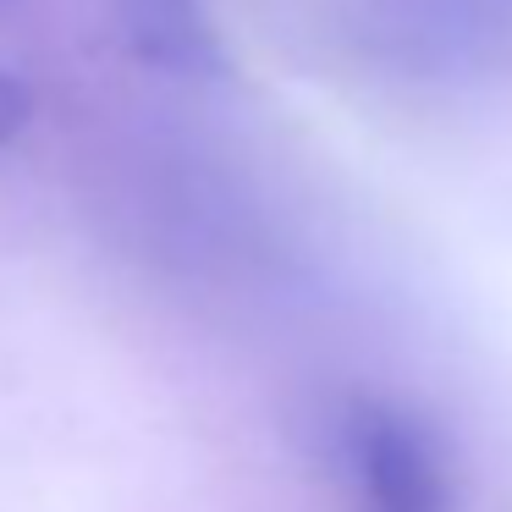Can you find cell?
<instances>
[{"label": "cell", "instance_id": "cell-1", "mask_svg": "<svg viewBox=\"0 0 512 512\" xmlns=\"http://www.w3.org/2000/svg\"><path fill=\"white\" fill-rule=\"evenodd\" d=\"M347 474L358 512H457L441 435L408 408L358 402L347 413Z\"/></svg>", "mask_w": 512, "mask_h": 512}, {"label": "cell", "instance_id": "cell-2", "mask_svg": "<svg viewBox=\"0 0 512 512\" xmlns=\"http://www.w3.org/2000/svg\"><path fill=\"white\" fill-rule=\"evenodd\" d=\"M375 50L419 78L490 67L512 45V0H380Z\"/></svg>", "mask_w": 512, "mask_h": 512}, {"label": "cell", "instance_id": "cell-3", "mask_svg": "<svg viewBox=\"0 0 512 512\" xmlns=\"http://www.w3.org/2000/svg\"><path fill=\"white\" fill-rule=\"evenodd\" d=\"M116 23L138 61L177 78H210L221 72V39H215L204 0H116Z\"/></svg>", "mask_w": 512, "mask_h": 512}, {"label": "cell", "instance_id": "cell-4", "mask_svg": "<svg viewBox=\"0 0 512 512\" xmlns=\"http://www.w3.org/2000/svg\"><path fill=\"white\" fill-rule=\"evenodd\" d=\"M23 111H28V94H23V83L0 72V138H6L17 122H23Z\"/></svg>", "mask_w": 512, "mask_h": 512}]
</instances>
